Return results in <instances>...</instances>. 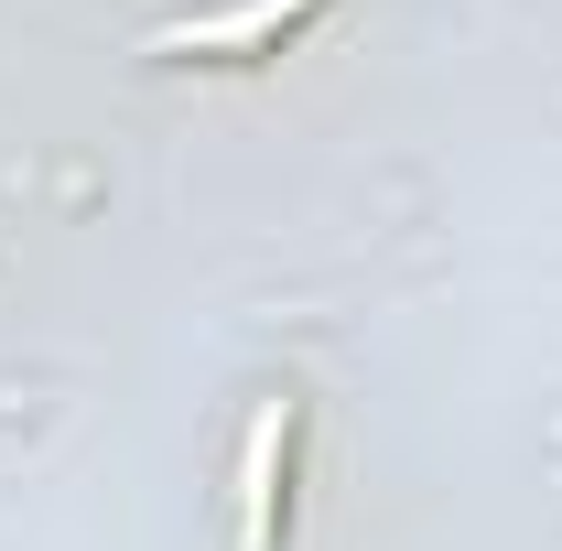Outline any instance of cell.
I'll return each mask as SVG.
<instances>
[{
    "mask_svg": "<svg viewBox=\"0 0 562 551\" xmlns=\"http://www.w3.org/2000/svg\"><path fill=\"white\" fill-rule=\"evenodd\" d=\"M303 0H249V11H227V22H206V33H173V55H216V44H260V33H281Z\"/></svg>",
    "mask_w": 562,
    "mask_h": 551,
    "instance_id": "6da1fadb",
    "label": "cell"
}]
</instances>
